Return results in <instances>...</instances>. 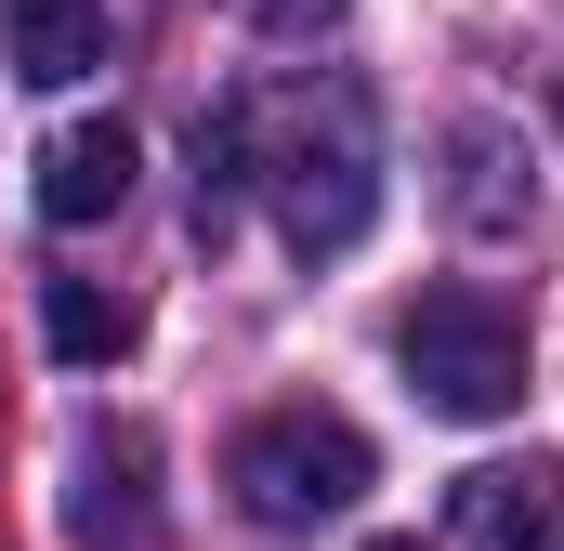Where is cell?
<instances>
[{
    "instance_id": "cell-1",
    "label": "cell",
    "mask_w": 564,
    "mask_h": 551,
    "mask_svg": "<svg viewBox=\"0 0 564 551\" xmlns=\"http://www.w3.org/2000/svg\"><path fill=\"white\" fill-rule=\"evenodd\" d=\"M250 184L276 197L289 250H355L368 210H381V144H368V106L328 79V93H289L276 119H250Z\"/></svg>"
},
{
    "instance_id": "cell-2",
    "label": "cell",
    "mask_w": 564,
    "mask_h": 551,
    "mask_svg": "<svg viewBox=\"0 0 564 551\" xmlns=\"http://www.w3.org/2000/svg\"><path fill=\"white\" fill-rule=\"evenodd\" d=\"M394 368L433 420H512L525 408V315L486 289H421L394 315Z\"/></svg>"
},
{
    "instance_id": "cell-3",
    "label": "cell",
    "mask_w": 564,
    "mask_h": 551,
    "mask_svg": "<svg viewBox=\"0 0 564 551\" xmlns=\"http://www.w3.org/2000/svg\"><path fill=\"white\" fill-rule=\"evenodd\" d=\"M368 433L341 408H263L250 433H237V460H224V486L263 512V526H341L355 499H368Z\"/></svg>"
},
{
    "instance_id": "cell-4",
    "label": "cell",
    "mask_w": 564,
    "mask_h": 551,
    "mask_svg": "<svg viewBox=\"0 0 564 551\" xmlns=\"http://www.w3.org/2000/svg\"><path fill=\"white\" fill-rule=\"evenodd\" d=\"M132 171H144V144L132 119H66V132L40 144V224H119V197H132Z\"/></svg>"
},
{
    "instance_id": "cell-5",
    "label": "cell",
    "mask_w": 564,
    "mask_h": 551,
    "mask_svg": "<svg viewBox=\"0 0 564 551\" xmlns=\"http://www.w3.org/2000/svg\"><path fill=\"white\" fill-rule=\"evenodd\" d=\"M144 433L132 420H106V433H79V499H66V539L79 551H144L158 539V499H144Z\"/></svg>"
},
{
    "instance_id": "cell-6",
    "label": "cell",
    "mask_w": 564,
    "mask_h": 551,
    "mask_svg": "<svg viewBox=\"0 0 564 551\" xmlns=\"http://www.w3.org/2000/svg\"><path fill=\"white\" fill-rule=\"evenodd\" d=\"M459 551H564V460L459 473Z\"/></svg>"
},
{
    "instance_id": "cell-7",
    "label": "cell",
    "mask_w": 564,
    "mask_h": 551,
    "mask_svg": "<svg viewBox=\"0 0 564 551\" xmlns=\"http://www.w3.org/2000/svg\"><path fill=\"white\" fill-rule=\"evenodd\" d=\"M0 66L26 93H66L106 66V0H0Z\"/></svg>"
},
{
    "instance_id": "cell-8",
    "label": "cell",
    "mask_w": 564,
    "mask_h": 551,
    "mask_svg": "<svg viewBox=\"0 0 564 551\" xmlns=\"http://www.w3.org/2000/svg\"><path fill=\"white\" fill-rule=\"evenodd\" d=\"M40 328H53V355H66V368L132 355V302H119V289H93V276H53V289H40Z\"/></svg>"
},
{
    "instance_id": "cell-9",
    "label": "cell",
    "mask_w": 564,
    "mask_h": 551,
    "mask_svg": "<svg viewBox=\"0 0 564 551\" xmlns=\"http://www.w3.org/2000/svg\"><path fill=\"white\" fill-rule=\"evenodd\" d=\"M250 197V106H210L197 119V237H224Z\"/></svg>"
},
{
    "instance_id": "cell-10",
    "label": "cell",
    "mask_w": 564,
    "mask_h": 551,
    "mask_svg": "<svg viewBox=\"0 0 564 551\" xmlns=\"http://www.w3.org/2000/svg\"><path fill=\"white\" fill-rule=\"evenodd\" d=\"M499 171H512V144H499V132H459V184H446V197H459L473 237H525V197H512Z\"/></svg>"
},
{
    "instance_id": "cell-11",
    "label": "cell",
    "mask_w": 564,
    "mask_h": 551,
    "mask_svg": "<svg viewBox=\"0 0 564 551\" xmlns=\"http://www.w3.org/2000/svg\"><path fill=\"white\" fill-rule=\"evenodd\" d=\"M237 13H250V26H276V40H302V26H328L341 0H237Z\"/></svg>"
},
{
    "instance_id": "cell-12",
    "label": "cell",
    "mask_w": 564,
    "mask_h": 551,
    "mask_svg": "<svg viewBox=\"0 0 564 551\" xmlns=\"http://www.w3.org/2000/svg\"><path fill=\"white\" fill-rule=\"evenodd\" d=\"M368 551H421V539H368Z\"/></svg>"
}]
</instances>
